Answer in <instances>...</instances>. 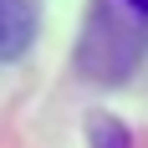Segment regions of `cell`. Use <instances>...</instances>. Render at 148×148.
<instances>
[{
    "mask_svg": "<svg viewBox=\"0 0 148 148\" xmlns=\"http://www.w3.org/2000/svg\"><path fill=\"white\" fill-rule=\"evenodd\" d=\"M148 21L133 15V21H123L112 15L107 5L87 15V31H82V46H77V66L92 77V82H123V77L138 66L143 56V36H148Z\"/></svg>",
    "mask_w": 148,
    "mask_h": 148,
    "instance_id": "1",
    "label": "cell"
},
{
    "mask_svg": "<svg viewBox=\"0 0 148 148\" xmlns=\"http://www.w3.org/2000/svg\"><path fill=\"white\" fill-rule=\"evenodd\" d=\"M36 0H0V61H15L36 41Z\"/></svg>",
    "mask_w": 148,
    "mask_h": 148,
    "instance_id": "2",
    "label": "cell"
},
{
    "mask_svg": "<svg viewBox=\"0 0 148 148\" xmlns=\"http://www.w3.org/2000/svg\"><path fill=\"white\" fill-rule=\"evenodd\" d=\"M87 138H92V148H133V138H128V128L118 118H92Z\"/></svg>",
    "mask_w": 148,
    "mask_h": 148,
    "instance_id": "3",
    "label": "cell"
},
{
    "mask_svg": "<svg viewBox=\"0 0 148 148\" xmlns=\"http://www.w3.org/2000/svg\"><path fill=\"white\" fill-rule=\"evenodd\" d=\"M118 5H128L133 15H143V21H148V0H118Z\"/></svg>",
    "mask_w": 148,
    "mask_h": 148,
    "instance_id": "4",
    "label": "cell"
}]
</instances>
